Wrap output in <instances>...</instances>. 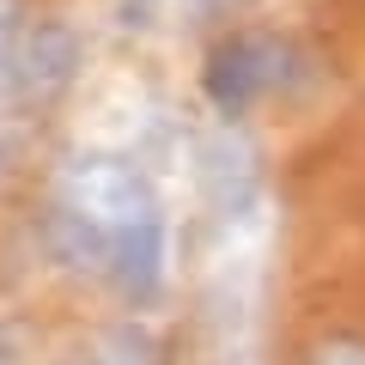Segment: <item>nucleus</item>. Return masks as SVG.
<instances>
[{
	"label": "nucleus",
	"instance_id": "obj_1",
	"mask_svg": "<svg viewBox=\"0 0 365 365\" xmlns=\"http://www.w3.org/2000/svg\"><path fill=\"white\" fill-rule=\"evenodd\" d=\"M43 232L55 256L98 274L128 304H158L170 287V213L146 165L128 153H67L49 177Z\"/></svg>",
	"mask_w": 365,
	"mask_h": 365
},
{
	"label": "nucleus",
	"instance_id": "obj_2",
	"mask_svg": "<svg viewBox=\"0 0 365 365\" xmlns=\"http://www.w3.org/2000/svg\"><path fill=\"white\" fill-rule=\"evenodd\" d=\"M299 73H304V49L292 37L262 31V37H225L207 55V67H201V86H207V104L225 122H237L250 104L274 98V91L292 86Z\"/></svg>",
	"mask_w": 365,
	"mask_h": 365
},
{
	"label": "nucleus",
	"instance_id": "obj_3",
	"mask_svg": "<svg viewBox=\"0 0 365 365\" xmlns=\"http://www.w3.org/2000/svg\"><path fill=\"white\" fill-rule=\"evenodd\" d=\"M79 365H158V341L146 323H104L86 341Z\"/></svg>",
	"mask_w": 365,
	"mask_h": 365
},
{
	"label": "nucleus",
	"instance_id": "obj_4",
	"mask_svg": "<svg viewBox=\"0 0 365 365\" xmlns=\"http://www.w3.org/2000/svg\"><path fill=\"white\" fill-rule=\"evenodd\" d=\"M304 365H365V335L359 329H335V335H323L311 347Z\"/></svg>",
	"mask_w": 365,
	"mask_h": 365
},
{
	"label": "nucleus",
	"instance_id": "obj_5",
	"mask_svg": "<svg viewBox=\"0 0 365 365\" xmlns=\"http://www.w3.org/2000/svg\"><path fill=\"white\" fill-rule=\"evenodd\" d=\"M225 6H237V0H189V13H195V19H213V13H225Z\"/></svg>",
	"mask_w": 365,
	"mask_h": 365
}]
</instances>
